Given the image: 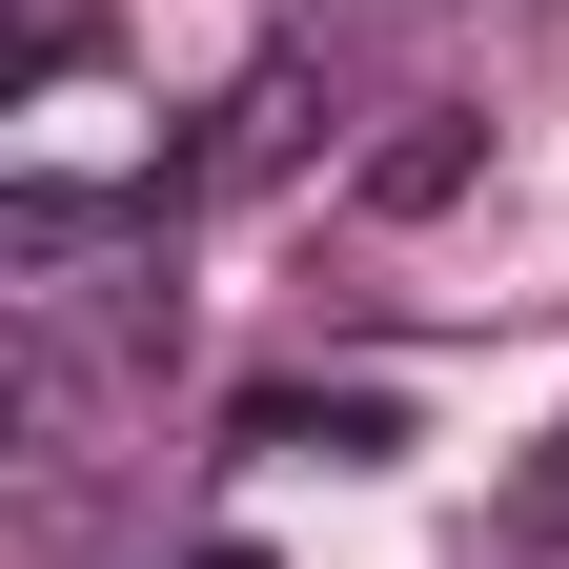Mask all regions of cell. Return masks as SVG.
Returning a JSON list of instances; mask_svg holds the SVG:
<instances>
[{
    "mask_svg": "<svg viewBox=\"0 0 569 569\" xmlns=\"http://www.w3.org/2000/svg\"><path fill=\"white\" fill-rule=\"evenodd\" d=\"M468 183H488V122H468V102H407V142H367L346 203H367V224H448Z\"/></svg>",
    "mask_w": 569,
    "mask_h": 569,
    "instance_id": "6da1fadb",
    "label": "cell"
},
{
    "mask_svg": "<svg viewBox=\"0 0 569 569\" xmlns=\"http://www.w3.org/2000/svg\"><path fill=\"white\" fill-rule=\"evenodd\" d=\"M306 142H326V82H306V61H244V102H224V142H203V183H284Z\"/></svg>",
    "mask_w": 569,
    "mask_h": 569,
    "instance_id": "7a4b0ae2",
    "label": "cell"
},
{
    "mask_svg": "<svg viewBox=\"0 0 569 569\" xmlns=\"http://www.w3.org/2000/svg\"><path fill=\"white\" fill-rule=\"evenodd\" d=\"M244 448H326V468H367V448H407V407H387V387H244Z\"/></svg>",
    "mask_w": 569,
    "mask_h": 569,
    "instance_id": "3957f363",
    "label": "cell"
},
{
    "mask_svg": "<svg viewBox=\"0 0 569 569\" xmlns=\"http://www.w3.org/2000/svg\"><path fill=\"white\" fill-rule=\"evenodd\" d=\"M183 569H264V549H244V529H203V549H183Z\"/></svg>",
    "mask_w": 569,
    "mask_h": 569,
    "instance_id": "277c9868",
    "label": "cell"
}]
</instances>
